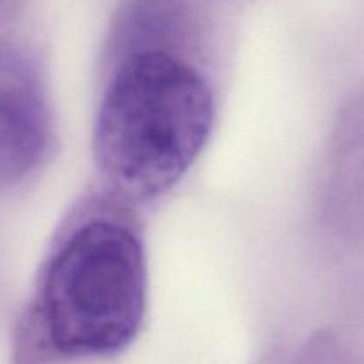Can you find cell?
I'll use <instances>...</instances> for the list:
<instances>
[{"label": "cell", "mask_w": 364, "mask_h": 364, "mask_svg": "<svg viewBox=\"0 0 364 364\" xmlns=\"http://www.w3.org/2000/svg\"><path fill=\"white\" fill-rule=\"evenodd\" d=\"M146 297L141 238L124 223L102 217L75 228L48 262L39 318L59 354L109 355L137 336Z\"/></svg>", "instance_id": "cell-2"}, {"label": "cell", "mask_w": 364, "mask_h": 364, "mask_svg": "<svg viewBox=\"0 0 364 364\" xmlns=\"http://www.w3.org/2000/svg\"><path fill=\"white\" fill-rule=\"evenodd\" d=\"M212 124V89L192 64L159 50L134 53L103 92L96 162L123 194L156 198L191 169Z\"/></svg>", "instance_id": "cell-1"}, {"label": "cell", "mask_w": 364, "mask_h": 364, "mask_svg": "<svg viewBox=\"0 0 364 364\" xmlns=\"http://www.w3.org/2000/svg\"><path fill=\"white\" fill-rule=\"evenodd\" d=\"M52 135L45 89L31 64L0 46V188L39 166Z\"/></svg>", "instance_id": "cell-3"}]
</instances>
